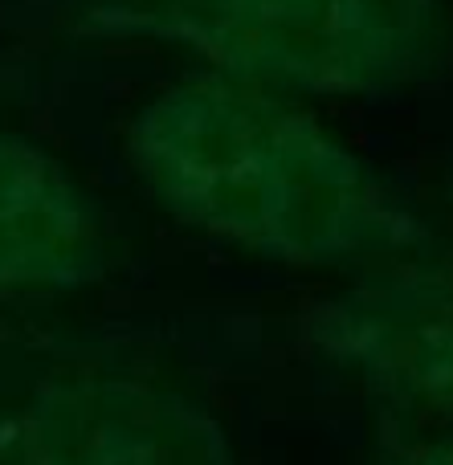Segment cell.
Masks as SVG:
<instances>
[{
	"label": "cell",
	"instance_id": "1",
	"mask_svg": "<svg viewBox=\"0 0 453 465\" xmlns=\"http://www.w3.org/2000/svg\"><path fill=\"white\" fill-rule=\"evenodd\" d=\"M155 180L188 221L286 262L384 253L409 229L372 193L364 172L278 123L163 143Z\"/></svg>",
	"mask_w": 453,
	"mask_h": 465
},
{
	"label": "cell",
	"instance_id": "2",
	"mask_svg": "<svg viewBox=\"0 0 453 465\" xmlns=\"http://www.w3.org/2000/svg\"><path fill=\"white\" fill-rule=\"evenodd\" d=\"M310 339L400 404L453 412V265L392 270L335 294Z\"/></svg>",
	"mask_w": 453,
	"mask_h": 465
},
{
	"label": "cell",
	"instance_id": "3",
	"mask_svg": "<svg viewBox=\"0 0 453 465\" xmlns=\"http://www.w3.org/2000/svg\"><path fill=\"white\" fill-rule=\"evenodd\" d=\"M33 465H233L225 429L196 401L135 380H82L41 401Z\"/></svg>",
	"mask_w": 453,
	"mask_h": 465
},
{
	"label": "cell",
	"instance_id": "4",
	"mask_svg": "<svg viewBox=\"0 0 453 465\" xmlns=\"http://www.w3.org/2000/svg\"><path fill=\"white\" fill-rule=\"evenodd\" d=\"M400 465H453V441L446 445H433V450H421L413 458H405Z\"/></svg>",
	"mask_w": 453,
	"mask_h": 465
}]
</instances>
